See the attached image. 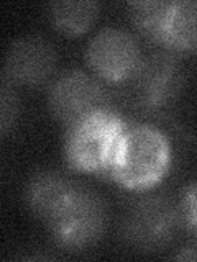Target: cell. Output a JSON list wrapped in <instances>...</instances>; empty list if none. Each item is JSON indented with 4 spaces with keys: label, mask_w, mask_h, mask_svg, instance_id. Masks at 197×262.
<instances>
[{
    "label": "cell",
    "mask_w": 197,
    "mask_h": 262,
    "mask_svg": "<svg viewBox=\"0 0 197 262\" xmlns=\"http://www.w3.org/2000/svg\"><path fill=\"white\" fill-rule=\"evenodd\" d=\"M171 144L158 128L136 125L125 128L115 149L109 177L128 190H148L166 176Z\"/></svg>",
    "instance_id": "cell-1"
},
{
    "label": "cell",
    "mask_w": 197,
    "mask_h": 262,
    "mask_svg": "<svg viewBox=\"0 0 197 262\" xmlns=\"http://www.w3.org/2000/svg\"><path fill=\"white\" fill-rule=\"evenodd\" d=\"M120 117L110 108L92 113L66 131L64 156L69 167L86 174L109 176L123 133Z\"/></svg>",
    "instance_id": "cell-2"
},
{
    "label": "cell",
    "mask_w": 197,
    "mask_h": 262,
    "mask_svg": "<svg viewBox=\"0 0 197 262\" xmlns=\"http://www.w3.org/2000/svg\"><path fill=\"white\" fill-rule=\"evenodd\" d=\"M183 225L181 205L164 195H146L131 202L123 213L120 237L128 248L156 252L172 243Z\"/></svg>",
    "instance_id": "cell-3"
},
{
    "label": "cell",
    "mask_w": 197,
    "mask_h": 262,
    "mask_svg": "<svg viewBox=\"0 0 197 262\" xmlns=\"http://www.w3.org/2000/svg\"><path fill=\"white\" fill-rule=\"evenodd\" d=\"M109 211L104 199L84 185L76 192L66 207L49 221L48 228L53 241L68 251H86L105 233Z\"/></svg>",
    "instance_id": "cell-4"
},
{
    "label": "cell",
    "mask_w": 197,
    "mask_h": 262,
    "mask_svg": "<svg viewBox=\"0 0 197 262\" xmlns=\"http://www.w3.org/2000/svg\"><path fill=\"white\" fill-rule=\"evenodd\" d=\"M48 103L54 117L69 128L95 112L109 108V95L95 76L71 69L53 80Z\"/></svg>",
    "instance_id": "cell-5"
},
{
    "label": "cell",
    "mask_w": 197,
    "mask_h": 262,
    "mask_svg": "<svg viewBox=\"0 0 197 262\" xmlns=\"http://www.w3.org/2000/svg\"><path fill=\"white\" fill-rule=\"evenodd\" d=\"M128 82L138 106L143 110H158L181 94L184 71L174 53H151L143 57Z\"/></svg>",
    "instance_id": "cell-6"
},
{
    "label": "cell",
    "mask_w": 197,
    "mask_h": 262,
    "mask_svg": "<svg viewBox=\"0 0 197 262\" xmlns=\"http://www.w3.org/2000/svg\"><path fill=\"white\" fill-rule=\"evenodd\" d=\"M86 59L98 79L127 82L143 57L138 41L131 33L120 28H104L89 41Z\"/></svg>",
    "instance_id": "cell-7"
},
{
    "label": "cell",
    "mask_w": 197,
    "mask_h": 262,
    "mask_svg": "<svg viewBox=\"0 0 197 262\" xmlns=\"http://www.w3.org/2000/svg\"><path fill=\"white\" fill-rule=\"evenodd\" d=\"M57 56L51 43L40 36L15 39L5 56L4 79L13 85L40 87L53 77Z\"/></svg>",
    "instance_id": "cell-8"
},
{
    "label": "cell",
    "mask_w": 197,
    "mask_h": 262,
    "mask_svg": "<svg viewBox=\"0 0 197 262\" xmlns=\"http://www.w3.org/2000/svg\"><path fill=\"white\" fill-rule=\"evenodd\" d=\"M77 185L61 170H38L28 180L25 200L33 215L48 225L71 200Z\"/></svg>",
    "instance_id": "cell-9"
},
{
    "label": "cell",
    "mask_w": 197,
    "mask_h": 262,
    "mask_svg": "<svg viewBox=\"0 0 197 262\" xmlns=\"http://www.w3.org/2000/svg\"><path fill=\"white\" fill-rule=\"evenodd\" d=\"M164 48L171 53L197 51V0L171 4L164 28Z\"/></svg>",
    "instance_id": "cell-10"
},
{
    "label": "cell",
    "mask_w": 197,
    "mask_h": 262,
    "mask_svg": "<svg viewBox=\"0 0 197 262\" xmlns=\"http://www.w3.org/2000/svg\"><path fill=\"white\" fill-rule=\"evenodd\" d=\"M48 16L53 27L66 36H77L86 33L98 16V4L89 0L76 2H53L48 5Z\"/></svg>",
    "instance_id": "cell-11"
},
{
    "label": "cell",
    "mask_w": 197,
    "mask_h": 262,
    "mask_svg": "<svg viewBox=\"0 0 197 262\" xmlns=\"http://www.w3.org/2000/svg\"><path fill=\"white\" fill-rule=\"evenodd\" d=\"M172 2L164 0H145L130 2L128 15L135 30L153 45L164 48V28Z\"/></svg>",
    "instance_id": "cell-12"
},
{
    "label": "cell",
    "mask_w": 197,
    "mask_h": 262,
    "mask_svg": "<svg viewBox=\"0 0 197 262\" xmlns=\"http://www.w3.org/2000/svg\"><path fill=\"white\" fill-rule=\"evenodd\" d=\"M16 117H18V98H16L13 84L2 79V89H0V133L7 136L10 129L15 126Z\"/></svg>",
    "instance_id": "cell-13"
},
{
    "label": "cell",
    "mask_w": 197,
    "mask_h": 262,
    "mask_svg": "<svg viewBox=\"0 0 197 262\" xmlns=\"http://www.w3.org/2000/svg\"><path fill=\"white\" fill-rule=\"evenodd\" d=\"M181 210H183L184 223L197 233V182L187 185L181 202Z\"/></svg>",
    "instance_id": "cell-14"
},
{
    "label": "cell",
    "mask_w": 197,
    "mask_h": 262,
    "mask_svg": "<svg viewBox=\"0 0 197 262\" xmlns=\"http://www.w3.org/2000/svg\"><path fill=\"white\" fill-rule=\"evenodd\" d=\"M176 260H197V237L189 241L183 249L174 256Z\"/></svg>",
    "instance_id": "cell-15"
}]
</instances>
